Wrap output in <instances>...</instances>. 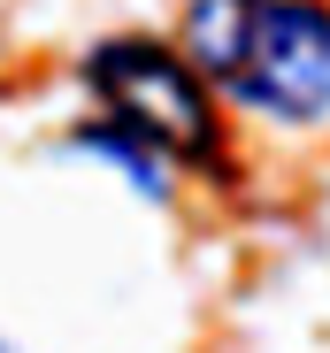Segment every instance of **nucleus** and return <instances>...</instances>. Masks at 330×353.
Returning <instances> with one entry per match:
<instances>
[{"label":"nucleus","mask_w":330,"mask_h":353,"mask_svg":"<svg viewBox=\"0 0 330 353\" xmlns=\"http://www.w3.org/2000/svg\"><path fill=\"white\" fill-rule=\"evenodd\" d=\"M85 92H92V123L131 139L161 169H207L223 154V115H215V85L192 70L185 46L161 39H100L85 54Z\"/></svg>","instance_id":"nucleus-2"},{"label":"nucleus","mask_w":330,"mask_h":353,"mask_svg":"<svg viewBox=\"0 0 330 353\" xmlns=\"http://www.w3.org/2000/svg\"><path fill=\"white\" fill-rule=\"evenodd\" d=\"M185 54L223 100L269 123L330 115V0H192Z\"/></svg>","instance_id":"nucleus-1"}]
</instances>
